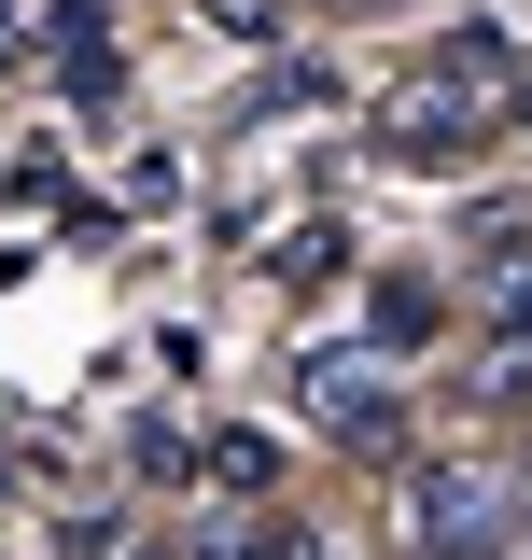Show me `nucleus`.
<instances>
[{"label": "nucleus", "mask_w": 532, "mask_h": 560, "mask_svg": "<svg viewBox=\"0 0 532 560\" xmlns=\"http://www.w3.org/2000/svg\"><path fill=\"white\" fill-rule=\"evenodd\" d=\"M463 253H476L490 280L532 267V197H463Z\"/></svg>", "instance_id": "7ed1b4c3"}, {"label": "nucleus", "mask_w": 532, "mask_h": 560, "mask_svg": "<svg viewBox=\"0 0 532 560\" xmlns=\"http://www.w3.org/2000/svg\"><path fill=\"white\" fill-rule=\"evenodd\" d=\"M365 337H379V350H420V337H435V294H420V280H379V294H365Z\"/></svg>", "instance_id": "20e7f679"}, {"label": "nucleus", "mask_w": 532, "mask_h": 560, "mask_svg": "<svg viewBox=\"0 0 532 560\" xmlns=\"http://www.w3.org/2000/svg\"><path fill=\"white\" fill-rule=\"evenodd\" d=\"M505 518H519V560H532V490H519V504H505Z\"/></svg>", "instance_id": "6e6552de"}, {"label": "nucleus", "mask_w": 532, "mask_h": 560, "mask_svg": "<svg viewBox=\"0 0 532 560\" xmlns=\"http://www.w3.org/2000/svg\"><path fill=\"white\" fill-rule=\"evenodd\" d=\"M323 267H336V224H294V238H280V294H309Z\"/></svg>", "instance_id": "423d86ee"}, {"label": "nucleus", "mask_w": 532, "mask_h": 560, "mask_svg": "<svg viewBox=\"0 0 532 560\" xmlns=\"http://www.w3.org/2000/svg\"><path fill=\"white\" fill-rule=\"evenodd\" d=\"M294 393H309V420L336 448H406V393H393V350L379 337H323L294 364Z\"/></svg>", "instance_id": "f257e3e1"}, {"label": "nucleus", "mask_w": 532, "mask_h": 560, "mask_svg": "<svg viewBox=\"0 0 532 560\" xmlns=\"http://www.w3.org/2000/svg\"><path fill=\"white\" fill-rule=\"evenodd\" d=\"M490 337H532V267H505V294H490Z\"/></svg>", "instance_id": "0eeeda50"}, {"label": "nucleus", "mask_w": 532, "mask_h": 560, "mask_svg": "<svg viewBox=\"0 0 532 560\" xmlns=\"http://www.w3.org/2000/svg\"><path fill=\"white\" fill-rule=\"evenodd\" d=\"M57 560H127V504H84V518L57 533Z\"/></svg>", "instance_id": "39448f33"}, {"label": "nucleus", "mask_w": 532, "mask_h": 560, "mask_svg": "<svg viewBox=\"0 0 532 560\" xmlns=\"http://www.w3.org/2000/svg\"><path fill=\"white\" fill-rule=\"evenodd\" d=\"M197 560H323V533L309 518H210Z\"/></svg>", "instance_id": "f03ea898"}]
</instances>
